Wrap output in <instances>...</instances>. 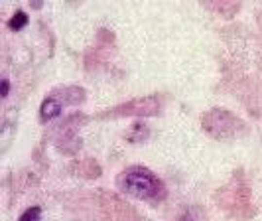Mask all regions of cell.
Here are the masks:
<instances>
[{
    "mask_svg": "<svg viewBox=\"0 0 262 221\" xmlns=\"http://www.w3.org/2000/svg\"><path fill=\"white\" fill-rule=\"evenodd\" d=\"M40 113H42V119H44V121H52V119H55V117L61 113V103L55 101V99H46V101L42 103Z\"/></svg>",
    "mask_w": 262,
    "mask_h": 221,
    "instance_id": "2",
    "label": "cell"
},
{
    "mask_svg": "<svg viewBox=\"0 0 262 221\" xmlns=\"http://www.w3.org/2000/svg\"><path fill=\"white\" fill-rule=\"evenodd\" d=\"M26 24H28V14H26V12H16V14L12 16V20H10L8 26H10V30H16V32H18V30H22Z\"/></svg>",
    "mask_w": 262,
    "mask_h": 221,
    "instance_id": "3",
    "label": "cell"
},
{
    "mask_svg": "<svg viewBox=\"0 0 262 221\" xmlns=\"http://www.w3.org/2000/svg\"><path fill=\"white\" fill-rule=\"evenodd\" d=\"M121 188L126 194L140 200H156L164 194L162 182L148 168H140V166H134L121 176Z\"/></svg>",
    "mask_w": 262,
    "mask_h": 221,
    "instance_id": "1",
    "label": "cell"
},
{
    "mask_svg": "<svg viewBox=\"0 0 262 221\" xmlns=\"http://www.w3.org/2000/svg\"><path fill=\"white\" fill-rule=\"evenodd\" d=\"M8 89H10L8 79H2V97H6V95H8Z\"/></svg>",
    "mask_w": 262,
    "mask_h": 221,
    "instance_id": "5",
    "label": "cell"
},
{
    "mask_svg": "<svg viewBox=\"0 0 262 221\" xmlns=\"http://www.w3.org/2000/svg\"><path fill=\"white\" fill-rule=\"evenodd\" d=\"M20 221H42V209L37 207V205L30 207V209L20 217Z\"/></svg>",
    "mask_w": 262,
    "mask_h": 221,
    "instance_id": "4",
    "label": "cell"
}]
</instances>
